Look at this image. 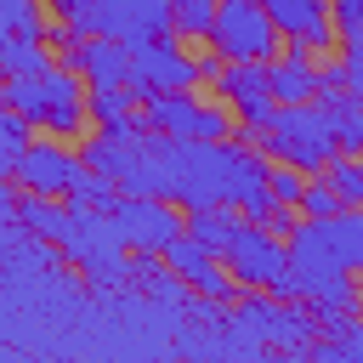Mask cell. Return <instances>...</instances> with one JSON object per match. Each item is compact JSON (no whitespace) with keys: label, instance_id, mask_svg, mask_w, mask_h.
Instances as JSON below:
<instances>
[{"label":"cell","instance_id":"1","mask_svg":"<svg viewBox=\"0 0 363 363\" xmlns=\"http://www.w3.org/2000/svg\"><path fill=\"white\" fill-rule=\"evenodd\" d=\"M272 295H289V301H306L323 323H346L357 306H363V289L352 284V267L346 255L335 250L329 238V221H301L289 233V272L278 278Z\"/></svg>","mask_w":363,"mask_h":363},{"label":"cell","instance_id":"2","mask_svg":"<svg viewBox=\"0 0 363 363\" xmlns=\"http://www.w3.org/2000/svg\"><path fill=\"white\" fill-rule=\"evenodd\" d=\"M238 136H244V142H255L267 159L295 164V170H306V176H323V170L340 159L335 119H329V108H323V102H278L272 125H261V130L238 125Z\"/></svg>","mask_w":363,"mask_h":363},{"label":"cell","instance_id":"3","mask_svg":"<svg viewBox=\"0 0 363 363\" xmlns=\"http://www.w3.org/2000/svg\"><path fill=\"white\" fill-rule=\"evenodd\" d=\"M0 102L17 108V113H28L45 136H79L85 119H91V91H85L79 68H68V62H51V68H40V74L6 79Z\"/></svg>","mask_w":363,"mask_h":363},{"label":"cell","instance_id":"4","mask_svg":"<svg viewBox=\"0 0 363 363\" xmlns=\"http://www.w3.org/2000/svg\"><path fill=\"white\" fill-rule=\"evenodd\" d=\"M45 6L79 34H113L130 45L170 34V0H45Z\"/></svg>","mask_w":363,"mask_h":363},{"label":"cell","instance_id":"5","mask_svg":"<svg viewBox=\"0 0 363 363\" xmlns=\"http://www.w3.org/2000/svg\"><path fill=\"white\" fill-rule=\"evenodd\" d=\"M57 250H68V261L85 278H96V284H113V278L130 272V261H125L130 244H125L113 210H74V221H68V233H62Z\"/></svg>","mask_w":363,"mask_h":363},{"label":"cell","instance_id":"6","mask_svg":"<svg viewBox=\"0 0 363 363\" xmlns=\"http://www.w3.org/2000/svg\"><path fill=\"white\" fill-rule=\"evenodd\" d=\"M278 40H284V34H278V23H272V11H267L261 0H221L204 45L221 51L227 62H272Z\"/></svg>","mask_w":363,"mask_h":363},{"label":"cell","instance_id":"7","mask_svg":"<svg viewBox=\"0 0 363 363\" xmlns=\"http://www.w3.org/2000/svg\"><path fill=\"white\" fill-rule=\"evenodd\" d=\"M221 261H227V272H233L244 289H278V278L289 272V244L278 238V227H272V221L244 216Z\"/></svg>","mask_w":363,"mask_h":363},{"label":"cell","instance_id":"8","mask_svg":"<svg viewBox=\"0 0 363 363\" xmlns=\"http://www.w3.org/2000/svg\"><path fill=\"white\" fill-rule=\"evenodd\" d=\"M193 85H199V57L182 51L176 28L130 45V91L142 102L147 96H164V91H193Z\"/></svg>","mask_w":363,"mask_h":363},{"label":"cell","instance_id":"9","mask_svg":"<svg viewBox=\"0 0 363 363\" xmlns=\"http://www.w3.org/2000/svg\"><path fill=\"white\" fill-rule=\"evenodd\" d=\"M113 221L136 255H164L187 233V216H176V199H164V193H119Z\"/></svg>","mask_w":363,"mask_h":363},{"label":"cell","instance_id":"10","mask_svg":"<svg viewBox=\"0 0 363 363\" xmlns=\"http://www.w3.org/2000/svg\"><path fill=\"white\" fill-rule=\"evenodd\" d=\"M142 113H147V125L164 130V136H193V142H221V136H233V130H227V102L216 108V102H199L193 91L147 96Z\"/></svg>","mask_w":363,"mask_h":363},{"label":"cell","instance_id":"11","mask_svg":"<svg viewBox=\"0 0 363 363\" xmlns=\"http://www.w3.org/2000/svg\"><path fill=\"white\" fill-rule=\"evenodd\" d=\"M216 91H221V102L238 113V125H250V130L272 125V113H278V96H272V62H227L221 79H216Z\"/></svg>","mask_w":363,"mask_h":363},{"label":"cell","instance_id":"12","mask_svg":"<svg viewBox=\"0 0 363 363\" xmlns=\"http://www.w3.org/2000/svg\"><path fill=\"white\" fill-rule=\"evenodd\" d=\"M164 267H170L187 289H199V295H210V301H233V295L244 289L233 272H221V255H216L210 244H199L193 233H182V238L164 250Z\"/></svg>","mask_w":363,"mask_h":363},{"label":"cell","instance_id":"13","mask_svg":"<svg viewBox=\"0 0 363 363\" xmlns=\"http://www.w3.org/2000/svg\"><path fill=\"white\" fill-rule=\"evenodd\" d=\"M79 170H85V153H74V147L40 136V142L23 153V164H17L11 182H23L28 193H45V199H68V187H74Z\"/></svg>","mask_w":363,"mask_h":363},{"label":"cell","instance_id":"14","mask_svg":"<svg viewBox=\"0 0 363 363\" xmlns=\"http://www.w3.org/2000/svg\"><path fill=\"white\" fill-rule=\"evenodd\" d=\"M278 23L284 40H306L312 51H323L340 28H335V0H261Z\"/></svg>","mask_w":363,"mask_h":363},{"label":"cell","instance_id":"15","mask_svg":"<svg viewBox=\"0 0 363 363\" xmlns=\"http://www.w3.org/2000/svg\"><path fill=\"white\" fill-rule=\"evenodd\" d=\"M312 318H318V312H312L306 301H295V306H289V295H278V301H250V306H244V323H250L255 335L278 340V346L306 340V323H312Z\"/></svg>","mask_w":363,"mask_h":363},{"label":"cell","instance_id":"16","mask_svg":"<svg viewBox=\"0 0 363 363\" xmlns=\"http://www.w3.org/2000/svg\"><path fill=\"white\" fill-rule=\"evenodd\" d=\"M272 96L278 102H318V62L306 40H289L284 57L272 62Z\"/></svg>","mask_w":363,"mask_h":363},{"label":"cell","instance_id":"17","mask_svg":"<svg viewBox=\"0 0 363 363\" xmlns=\"http://www.w3.org/2000/svg\"><path fill=\"white\" fill-rule=\"evenodd\" d=\"M318 102H323L329 119H335V142H340V153H363V102L352 96V85H323Z\"/></svg>","mask_w":363,"mask_h":363},{"label":"cell","instance_id":"18","mask_svg":"<svg viewBox=\"0 0 363 363\" xmlns=\"http://www.w3.org/2000/svg\"><path fill=\"white\" fill-rule=\"evenodd\" d=\"M34 119L28 113H17V108H6L0 113V182H11L17 176V164H23V153L34 147Z\"/></svg>","mask_w":363,"mask_h":363},{"label":"cell","instance_id":"19","mask_svg":"<svg viewBox=\"0 0 363 363\" xmlns=\"http://www.w3.org/2000/svg\"><path fill=\"white\" fill-rule=\"evenodd\" d=\"M40 68H51L45 40H34V34H6L0 40V79H23V74H40Z\"/></svg>","mask_w":363,"mask_h":363},{"label":"cell","instance_id":"20","mask_svg":"<svg viewBox=\"0 0 363 363\" xmlns=\"http://www.w3.org/2000/svg\"><path fill=\"white\" fill-rule=\"evenodd\" d=\"M187 233L199 244H210L216 255H227V244L238 233V216H233V204H204V210H187Z\"/></svg>","mask_w":363,"mask_h":363},{"label":"cell","instance_id":"21","mask_svg":"<svg viewBox=\"0 0 363 363\" xmlns=\"http://www.w3.org/2000/svg\"><path fill=\"white\" fill-rule=\"evenodd\" d=\"M136 102H142V96H136L130 85H96V91H91V125H96V130L130 125V119H136Z\"/></svg>","mask_w":363,"mask_h":363},{"label":"cell","instance_id":"22","mask_svg":"<svg viewBox=\"0 0 363 363\" xmlns=\"http://www.w3.org/2000/svg\"><path fill=\"white\" fill-rule=\"evenodd\" d=\"M119 193H125V187H119L108 170H91V164H85V170L74 176V187H68V204H74V210H113Z\"/></svg>","mask_w":363,"mask_h":363},{"label":"cell","instance_id":"23","mask_svg":"<svg viewBox=\"0 0 363 363\" xmlns=\"http://www.w3.org/2000/svg\"><path fill=\"white\" fill-rule=\"evenodd\" d=\"M216 11H221V0H170V28L182 40H210Z\"/></svg>","mask_w":363,"mask_h":363},{"label":"cell","instance_id":"24","mask_svg":"<svg viewBox=\"0 0 363 363\" xmlns=\"http://www.w3.org/2000/svg\"><path fill=\"white\" fill-rule=\"evenodd\" d=\"M329 238H335V250L346 255V267L352 272H363V210H340V216H329Z\"/></svg>","mask_w":363,"mask_h":363},{"label":"cell","instance_id":"25","mask_svg":"<svg viewBox=\"0 0 363 363\" xmlns=\"http://www.w3.org/2000/svg\"><path fill=\"white\" fill-rule=\"evenodd\" d=\"M0 28H6V34H34V40H45V34H51V23H45L40 0H0Z\"/></svg>","mask_w":363,"mask_h":363},{"label":"cell","instance_id":"26","mask_svg":"<svg viewBox=\"0 0 363 363\" xmlns=\"http://www.w3.org/2000/svg\"><path fill=\"white\" fill-rule=\"evenodd\" d=\"M323 176L340 187V199H346L352 210H363V153H340V159H335Z\"/></svg>","mask_w":363,"mask_h":363},{"label":"cell","instance_id":"27","mask_svg":"<svg viewBox=\"0 0 363 363\" xmlns=\"http://www.w3.org/2000/svg\"><path fill=\"white\" fill-rule=\"evenodd\" d=\"M346 210V199H340V187L323 176V182H306V193H301V216H312V221H329V216H340Z\"/></svg>","mask_w":363,"mask_h":363},{"label":"cell","instance_id":"28","mask_svg":"<svg viewBox=\"0 0 363 363\" xmlns=\"http://www.w3.org/2000/svg\"><path fill=\"white\" fill-rule=\"evenodd\" d=\"M301 193H306V170H295V164H278V159H272V199L301 210Z\"/></svg>","mask_w":363,"mask_h":363},{"label":"cell","instance_id":"29","mask_svg":"<svg viewBox=\"0 0 363 363\" xmlns=\"http://www.w3.org/2000/svg\"><path fill=\"white\" fill-rule=\"evenodd\" d=\"M340 68H346V85H352V96L363 102V40H340Z\"/></svg>","mask_w":363,"mask_h":363},{"label":"cell","instance_id":"30","mask_svg":"<svg viewBox=\"0 0 363 363\" xmlns=\"http://www.w3.org/2000/svg\"><path fill=\"white\" fill-rule=\"evenodd\" d=\"M335 28L340 40H363V0H335Z\"/></svg>","mask_w":363,"mask_h":363}]
</instances>
